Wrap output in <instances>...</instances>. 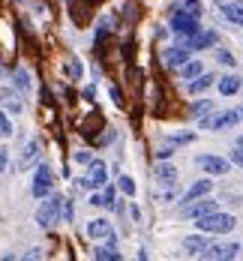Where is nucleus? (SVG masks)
Here are the masks:
<instances>
[{
    "label": "nucleus",
    "mask_w": 243,
    "mask_h": 261,
    "mask_svg": "<svg viewBox=\"0 0 243 261\" xmlns=\"http://www.w3.org/2000/svg\"><path fill=\"white\" fill-rule=\"evenodd\" d=\"M9 135H12V120L0 111V138H9Z\"/></svg>",
    "instance_id": "bb28decb"
},
{
    "label": "nucleus",
    "mask_w": 243,
    "mask_h": 261,
    "mask_svg": "<svg viewBox=\"0 0 243 261\" xmlns=\"http://www.w3.org/2000/svg\"><path fill=\"white\" fill-rule=\"evenodd\" d=\"M207 213H216V201H192V204H186L183 207V216L186 219H201V216H207Z\"/></svg>",
    "instance_id": "9b49d317"
},
{
    "label": "nucleus",
    "mask_w": 243,
    "mask_h": 261,
    "mask_svg": "<svg viewBox=\"0 0 243 261\" xmlns=\"http://www.w3.org/2000/svg\"><path fill=\"white\" fill-rule=\"evenodd\" d=\"M207 174H213V177H222V174H228V168H231V159H222V156H213V153H201V156L195 159Z\"/></svg>",
    "instance_id": "6e6552de"
},
{
    "label": "nucleus",
    "mask_w": 243,
    "mask_h": 261,
    "mask_svg": "<svg viewBox=\"0 0 243 261\" xmlns=\"http://www.w3.org/2000/svg\"><path fill=\"white\" fill-rule=\"evenodd\" d=\"M213 81H216V79L210 75V72H201L198 79H192V81H189V90H192V93H204V90H207V87H210Z\"/></svg>",
    "instance_id": "dca6fc26"
},
{
    "label": "nucleus",
    "mask_w": 243,
    "mask_h": 261,
    "mask_svg": "<svg viewBox=\"0 0 243 261\" xmlns=\"http://www.w3.org/2000/svg\"><path fill=\"white\" fill-rule=\"evenodd\" d=\"M177 42L192 48V51H201V48H213L219 42V36H216V30H198V33H189V36H177Z\"/></svg>",
    "instance_id": "39448f33"
},
{
    "label": "nucleus",
    "mask_w": 243,
    "mask_h": 261,
    "mask_svg": "<svg viewBox=\"0 0 243 261\" xmlns=\"http://www.w3.org/2000/svg\"><path fill=\"white\" fill-rule=\"evenodd\" d=\"M171 30H174L177 36H189V33H198V30H201V27H198V15H192L189 9L177 6V9L171 12Z\"/></svg>",
    "instance_id": "7ed1b4c3"
},
{
    "label": "nucleus",
    "mask_w": 243,
    "mask_h": 261,
    "mask_svg": "<svg viewBox=\"0 0 243 261\" xmlns=\"http://www.w3.org/2000/svg\"><path fill=\"white\" fill-rule=\"evenodd\" d=\"M210 111H213V102H210V99H198V102H192V108H189L192 117H204V114H210Z\"/></svg>",
    "instance_id": "4be33fe9"
},
{
    "label": "nucleus",
    "mask_w": 243,
    "mask_h": 261,
    "mask_svg": "<svg viewBox=\"0 0 243 261\" xmlns=\"http://www.w3.org/2000/svg\"><path fill=\"white\" fill-rule=\"evenodd\" d=\"M192 138H195L192 132H183V135H174V138H171V144H189Z\"/></svg>",
    "instance_id": "7c9ffc66"
},
{
    "label": "nucleus",
    "mask_w": 243,
    "mask_h": 261,
    "mask_svg": "<svg viewBox=\"0 0 243 261\" xmlns=\"http://www.w3.org/2000/svg\"><path fill=\"white\" fill-rule=\"evenodd\" d=\"M201 72H204V66H201L198 60H189V63H183V66H180V75H183V79H186V81L198 79Z\"/></svg>",
    "instance_id": "6ab92c4d"
},
{
    "label": "nucleus",
    "mask_w": 243,
    "mask_h": 261,
    "mask_svg": "<svg viewBox=\"0 0 243 261\" xmlns=\"http://www.w3.org/2000/svg\"><path fill=\"white\" fill-rule=\"evenodd\" d=\"M237 120H243V111L240 108H234V111H219V114H204V117H198V126L201 129H210V132H222L225 126H234Z\"/></svg>",
    "instance_id": "f03ea898"
},
{
    "label": "nucleus",
    "mask_w": 243,
    "mask_h": 261,
    "mask_svg": "<svg viewBox=\"0 0 243 261\" xmlns=\"http://www.w3.org/2000/svg\"><path fill=\"white\" fill-rule=\"evenodd\" d=\"M216 60H219L222 66H234V54L228 51V48H216Z\"/></svg>",
    "instance_id": "a878e982"
},
{
    "label": "nucleus",
    "mask_w": 243,
    "mask_h": 261,
    "mask_svg": "<svg viewBox=\"0 0 243 261\" xmlns=\"http://www.w3.org/2000/svg\"><path fill=\"white\" fill-rule=\"evenodd\" d=\"M51 186H54L51 168H48V165H39V168L33 171V183H30V189H33V198H48Z\"/></svg>",
    "instance_id": "423d86ee"
},
{
    "label": "nucleus",
    "mask_w": 243,
    "mask_h": 261,
    "mask_svg": "<svg viewBox=\"0 0 243 261\" xmlns=\"http://www.w3.org/2000/svg\"><path fill=\"white\" fill-rule=\"evenodd\" d=\"M93 255H96V258H111V261L120 258V252H117V246H114V243H108V246H96V249H93Z\"/></svg>",
    "instance_id": "5701e85b"
},
{
    "label": "nucleus",
    "mask_w": 243,
    "mask_h": 261,
    "mask_svg": "<svg viewBox=\"0 0 243 261\" xmlns=\"http://www.w3.org/2000/svg\"><path fill=\"white\" fill-rule=\"evenodd\" d=\"M63 219H66V222L72 219V204H69V201H63Z\"/></svg>",
    "instance_id": "72a5a7b5"
},
{
    "label": "nucleus",
    "mask_w": 243,
    "mask_h": 261,
    "mask_svg": "<svg viewBox=\"0 0 243 261\" xmlns=\"http://www.w3.org/2000/svg\"><path fill=\"white\" fill-rule=\"evenodd\" d=\"M117 189H120L123 195H129V198H132V195H135V180H132V177H126V174H123V177L117 180Z\"/></svg>",
    "instance_id": "393cba45"
},
{
    "label": "nucleus",
    "mask_w": 243,
    "mask_h": 261,
    "mask_svg": "<svg viewBox=\"0 0 243 261\" xmlns=\"http://www.w3.org/2000/svg\"><path fill=\"white\" fill-rule=\"evenodd\" d=\"M237 144H243V135H240V138H237Z\"/></svg>",
    "instance_id": "c9c22d12"
},
{
    "label": "nucleus",
    "mask_w": 243,
    "mask_h": 261,
    "mask_svg": "<svg viewBox=\"0 0 243 261\" xmlns=\"http://www.w3.org/2000/svg\"><path fill=\"white\" fill-rule=\"evenodd\" d=\"M216 87H219V93H222V96H234V93H240V90H243V81L231 72V75L219 79V84H216Z\"/></svg>",
    "instance_id": "4468645a"
},
{
    "label": "nucleus",
    "mask_w": 243,
    "mask_h": 261,
    "mask_svg": "<svg viewBox=\"0 0 243 261\" xmlns=\"http://www.w3.org/2000/svg\"><path fill=\"white\" fill-rule=\"evenodd\" d=\"M174 177H177L174 165H168V162H162V165H156V180H159V183H174Z\"/></svg>",
    "instance_id": "aec40b11"
},
{
    "label": "nucleus",
    "mask_w": 243,
    "mask_h": 261,
    "mask_svg": "<svg viewBox=\"0 0 243 261\" xmlns=\"http://www.w3.org/2000/svg\"><path fill=\"white\" fill-rule=\"evenodd\" d=\"M207 246H210V237H207V231L192 234V237H183V249H186L189 255H201Z\"/></svg>",
    "instance_id": "f8f14e48"
},
{
    "label": "nucleus",
    "mask_w": 243,
    "mask_h": 261,
    "mask_svg": "<svg viewBox=\"0 0 243 261\" xmlns=\"http://www.w3.org/2000/svg\"><path fill=\"white\" fill-rule=\"evenodd\" d=\"M228 159H231V165H237V168H243V144H237L231 153H228Z\"/></svg>",
    "instance_id": "cd10ccee"
},
{
    "label": "nucleus",
    "mask_w": 243,
    "mask_h": 261,
    "mask_svg": "<svg viewBox=\"0 0 243 261\" xmlns=\"http://www.w3.org/2000/svg\"><path fill=\"white\" fill-rule=\"evenodd\" d=\"M63 201H66V198H60V195L42 201V207L36 210V225H39V228H51L54 222H57V216H60V210H63Z\"/></svg>",
    "instance_id": "20e7f679"
},
{
    "label": "nucleus",
    "mask_w": 243,
    "mask_h": 261,
    "mask_svg": "<svg viewBox=\"0 0 243 261\" xmlns=\"http://www.w3.org/2000/svg\"><path fill=\"white\" fill-rule=\"evenodd\" d=\"M87 234L90 237H111V225H108L105 219H93L87 225Z\"/></svg>",
    "instance_id": "f3484780"
},
{
    "label": "nucleus",
    "mask_w": 243,
    "mask_h": 261,
    "mask_svg": "<svg viewBox=\"0 0 243 261\" xmlns=\"http://www.w3.org/2000/svg\"><path fill=\"white\" fill-rule=\"evenodd\" d=\"M102 198H105V207L114 210V186H105L102 189Z\"/></svg>",
    "instance_id": "c85d7f7f"
},
{
    "label": "nucleus",
    "mask_w": 243,
    "mask_h": 261,
    "mask_svg": "<svg viewBox=\"0 0 243 261\" xmlns=\"http://www.w3.org/2000/svg\"><path fill=\"white\" fill-rule=\"evenodd\" d=\"M12 81H15V87H18L21 93L30 90V75H27L24 69H15V72H12Z\"/></svg>",
    "instance_id": "b1692460"
},
{
    "label": "nucleus",
    "mask_w": 243,
    "mask_h": 261,
    "mask_svg": "<svg viewBox=\"0 0 243 261\" xmlns=\"http://www.w3.org/2000/svg\"><path fill=\"white\" fill-rule=\"evenodd\" d=\"M222 15L231 21V24H240L243 27V0L237 3H228V6H222Z\"/></svg>",
    "instance_id": "2eb2a0df"
},
{
    "label": "nucleus",
    "mask_w": 243,
    "mask_h": 261,
    "mask_svg": "<svg viewBox=\"0 0 243 261\" xmlns=\"http://www.w3.org/2000/svg\"><path fill=\"white\" fill-rule=\"evenodd\" d=\"M36 153H39V141L36 138H30L24 147V156H21V168H30L33 165V159H36Z\"/></svg>",
    "instance_id": "a211bd4d"
},
{
    "label": "nucleus",
    "mask_w": 243,
    "mask_h": 261,
    "mask_svg": "<svg viewBox=\"0 0 243 261\" xmlns=\"http://www.w3.org/2000/svg\"><path fill=\"white\" fill-rule=\"evenodd\" d=\"M207 192H210V180H195L186 192H183V207L192 204V201H198V198H204Z\"/></svg>",
    "instance_id": "ddd939ff"
},
{
    "label": "nucleus",
    "mask_w": 243,
    "mask_h": 261,
    "mask_svg": "<svg viewBox=\"0 0 243 261\" xmlns=\"http://www.w3.org/2000/svg\"><path fill=\"white\" fill-rule=\"evenodd\" d=\"M105 183H108V165L99 162V159H93L87 174H84V180H81V186L84 189H96V186H105Z\"/></svg>",
    "instance_id": "0eeeda50"
},
{
    "label": "nucleus",
    "mask_w": 243,
    "mask_h": 261,
    "mask_svg": "<svg viewBox=\"0 0 243 261\" xmlns=\"http://www.w3.org/2000/svg\"><path fill=\"white\" fill-rule=\"evenodd\" d=\"M162 60H165V66L168 69H180L183 63H189L192 60V48H186V45H171V48H165V54H162Z\"/></svg>",
    "instance_id": "1a4fd4ad"
},
{
    "label": "nucleus",
    "mask_w": 243,
    "mask_h": 261,
    "mask_svg": "<svg viewBox=\"0 0 243 261\" xmlns=\"http://www.w3.org/2000/svg\"><path fill=\"white\" fill-rule=\"evenodd\" d=\"M6 162H9V150L0 144V171H6Z\"/></svg>",
    "instance_id": "2f4dec72"
},
{
    "label": "nucleus",
    "mask_w": 243,
    "mask_h": 261,
    "mask_svg": "<svg viewBox=\"0 0 243 261\" xmlns=\"http://www.w3.org/2000/svg\"><path fill=\"white\" fill-rule=\"evenodd\" d=\"M237 252H240V243H210V246L201 252V258H213V261L237 258Z\"/></svg>",
    "instance_id": "9d476101"
},
{
    "label": "nucleus",
    "mask_w": 243,
    "mask_h": 261,
    "mask_svg": "<svg viewBox=\"0 0 243 261\" xmlns=\"http://www.w3.org/2000/svg\"><path fill=\"white\" fill-rule=\"evenodd\" d=\"M3 108L12 111V114H21V111H24V102H21L18 96H12V93H3Z\"/></svg>",
    "instance_id": "412c9836"
},
{
    "label": "nucleus",
    "mask_w": 243,
    "mask_h": 261,
    "mask_svg": "<svg viewBox=\"0 0 243 261\" xmlns=\"http://www.w3.org/2000/svg\"><path fill=\"white\" fill-rule=\"evenodd\" d=\"M75 162H78V165H90V162H93L90 150H78V153H75Z\"/></svg>",
    "instance_id": "c756f323"
},
{
    "label": "nucleus",
    "mask_w": 243,
    "mask_h": 261,
    "mask_svg": "<svg viewBox=\"0 0 243 261\" xmlns=\"http://www.w3.org/2000/svg\"><path fill=\"white\" fill-rule=\"evenodd\" d=\"M183 6H198V0H180Z\"/></svg>",
    "instance_id": "f704fd0d"
},
{
    "label": "nucleus",
    "mask_w": 243,
    "mask_h": 261,
    "mask_svg": "<svg viewBox=\"0 0 243 261\" xmlns=\"http://www.w3.org/2000/svg\"><path fill=\"white\" fill-rule=\"evenodd\" d=\"M111 99H114V105H123V96H120L117 87H111Z\"/></svg>",
    "instance_id": "473e14b6"
},
{
    "label": "nucleus",
    "mask_w": 243,
    "mask_h": 261,
    "mask_svg": "<svg viewBox=\"0 0 243 261\" xmlns=\"http://www.w3.org/2000/svg\"><path fill=\"white\" fill-rule=\"evenodd\" d=\"M195 225H198V231H207V234H228L237 222H234V216L216 210V213H207V216L195 219Z\"/></svg>",
    "instance_id": "f257e3e1"
}]
</instances>
